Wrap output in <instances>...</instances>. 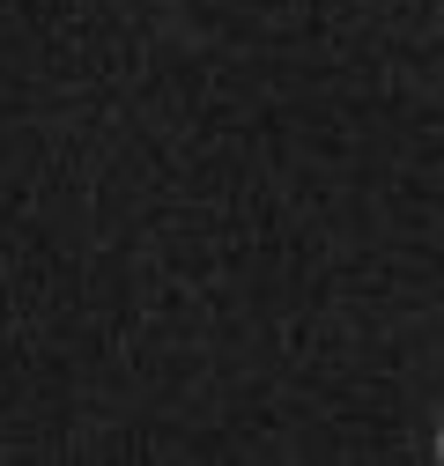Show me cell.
I'll return each instance as SVG.
<instances>
[]
</instances>
